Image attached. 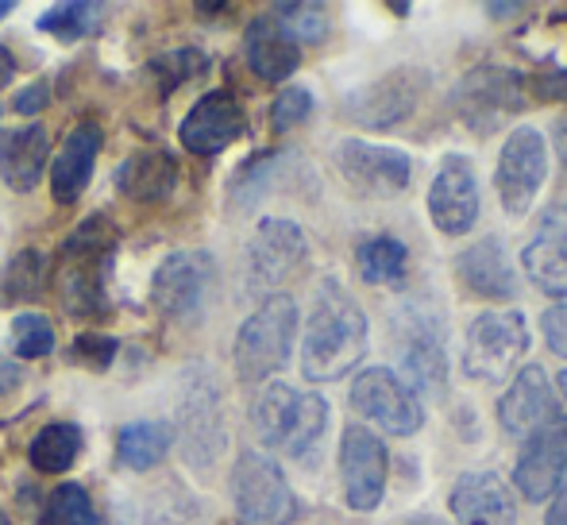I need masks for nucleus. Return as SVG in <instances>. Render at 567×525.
I'll list each match as a JSON object with an SVG mask.
<instances>
[{"instance_id": "f257e3e1", "label": "nucleus", "mask_w": 567, "mask_h": 525, "mask_svg": "<svg viewBox=\"0 0 567 525\" xmlns=\"http://www.w3.org/2000/svg\"><path fill=\"white\" fill-rule=\"evenodd\" d=\"M367 356V317L359 301L340 286V278H324L317 286L313 313L301 337V375L309 383H337Z\"/></svg>"}, {"instance_id": "f03ea898", "label": "nucleus", "mask_w": 567, "mask_h": 525, "mask_svg": "<svg viewBox=\"0 0 567 525\" xmlns=\"http://www.w3.org/2000/svg\"><path fill=\"white\" fill-rule=\"evenodd\" d=\"M251 429L267 449L306 460L329 429V402L317 391H293L286 383H267L251 405Z\"/></svg>"}, {"instance_id": "7ed1b4c3", "label": "nucleus", "mask_w": 567, "mask_h": 525, "mask_svg": "<svg viewBox=\"0 0 567 525\" xmlns=\"http://www.w3.org/2000/svg\"><path fill=\"white\" fill-rule=\"evenodd\" d=\"M116 248V228L105 217H90L82 228H74L66 244H62L59 262V301L78 317H90L105 309V286L109 267H113Z\"/></svg>"}, {"instance_id": "20e7f679", "label": "nucleus", "mask_w": 567, "mask_h": 525, "mask_svg": "<svg viewBox=\"0 0 567 525\" xmlns=\"http://www.w3.org/2000/svg\"><path fill=\"white\" fill-rule=\"evenodd\" d=\"M293 340H298V306L286 294H270L236 332L231 363L239 383H262L290 363Z\"/></svg>"}, {"instance_id": "39448f33", "label": "nucleus", "mask_w": 567, "mask_h": 525, "mask_svg": "<svg viewBox=\"0 0 567 525\" xmlns=\"http://www.w3.org/2000/svg\"><path fill=\"white\" fill-rule=\"evenodd\" d=\"M394 340L402 356V383L413 394L444 398L449 391V348H444V321L429 301H405L394 313Z\"/></svg>"}, {"instance_id": "423d86ee", "label": "nucleus", "mask_w": 567, "mask_h": 525, "mask_svg": "<svg viewBox=\"0 0 567 525\" xmlns=\"http://www.w3.org/2000/svg\"><path fill=\"white\" fill-rule=\"evenodd\" d=\"M217 259L202 248L174 251L158 262L151 278V301L174 325H197L213 306L217 294Z\"/></svg>"}, {"instance_id": "0eeeda50", "label": "nucleus", "mask_w": 567, "mask_h": 525, "mask_svg": "<svg viewBox=\"0 0 567 525\" xmlns=\"http://www.w3.org/2000/svg\"><path fill=\"white\" fill-rule=\"evenodd\" d=\"M529 348V325L522 309H486L467 325L463 371L475 383H506Z\"/></svg>"}, {"instance_id": "6e6552de", "label": "nucleus", "mask_w": 567, "mask_h": 525, "mask_svg": "<svg viewBox=\"0 0 567 525\" xmlns=\"http://www.w3.org/2000/svg\"><path fill=\"white\" fill-rule=\"evenodd\" d=\"M231 503L239 525H290L298 514L290 483L282 467L267 452H239L231 467Z\"/></svg>"}, {"instance_id": "1a4fd4ad", "label": "nucleus", "mask_w": 567, "mask_h": 525, "mask_svg": "<svg viewBox=\"0 0 567 525\" xmlns=\"http://www.w3.org/2000/svg\"><path fill=\"white\" fill-rule=\"evenodd\" d=\"M452 109L467 132L494 135L525 109V78L506 66H478L452 90Z\"/></svg>"}, {"instance_id": "9d476101", "label": "nucleus", "mask_w": 567, "mask_h": 525, "mask_svg": "<svg viewBox=\"0 0 567 525\" xmlns=\"http://www.w3.org/2000/svg\"><path fill=\"white\" fill-rule=\"evenodd\" d=\"M309 259V244L293 220L267 217L259 220L244 256V286L251 294H275L286 278H293Z\"/></svg>"}, {"instance_id": "9b49d317", "label": "nucleus", "mask_w": 567, "mask_h": 525, "mask_svg": "<svg viewBox=\"0 0 567 525\" xmlns=\"http://www.w3.org/2000/svg\"><path fill=\"white\" fill-rule=\"evenodd\" d=\"M178 441L182 456L194 467H209L217 452L225 449V410L220 391L205 368L186 371V387L178 398Z\"/></svg>"}, {"instance_id": "f8f14e48", "label": "nucleus", "mask_w": 567, "mask_h": 525, "mask_svg": "<svg viewBox=\"0 0 567 525\" xmlns=\"http://www.w3.org/2000/svg\"><path fill=\"white\" fill-rule=\"evenodd\" d=\"M548 178V143L537 128H517L502 143L498 155V174H494V186H498L502 209L506 217L522 220L533 209L540 186Z\"/></svg>"}, {"instance_id": "ddd939ff", "label": "nucleus", "mask_w": 567, "mask_h": 525, "mask_svg": "<svg viewBox=\"0 0 567 525\" xmlns=\"http://www.w3.org/2000/svg\"><path fill=\"white\" fill-rule=\"evenodd\" d=\"M351 405L390 436H413L425 425V405L390 368H367L351 383Z\"/></svg>"}, {"instance_id": "4468645a", "label": "nucleus", "mask_w": 567, "mask_h": 525, "mask_svg": "<svg viewBox=\"0 0 567 525\" xmlns=\"http://www.w3.org/2000/svg\"><path fill=\"white\" fill-rule=\"evenodd\" d=\"M386 444L371 433L367 425H348L340 436V480L343 498L351 511L371 514L379 511L382 495H386Z\"/></svg>"}, {"instance_id": "2eb2a0df", "label": "nucleus", "mask_w": 567, "mask_h": 525, "mask_svg": "<svg viewBox=\"0 0 567 525\" xmlns=\"http://www.w3.org/2000/svg\"><path fill=\"white\" fill-rule=\"evenodd\" d=\"M498 421L517 441H529V436L545 433V429L567 425L560 398H556L553 379L545 375V368L529 363V368L514 379V387H509L498 402Z\"/></svg>"}, {"instance_id": "dca6fc26", "label": "nucleus", "mask_w": 567, "mask_h": 525, "mask_svg": "<svg viewBox=\"0 0 567 525\" xmlns=\"http://www.w3.org/2000/svg\"><path fill=\"white\" fill-rule=\"evenodd\" d=\"M421 93H425V74L413 66H402L390 70L379 82L363 85V90H351L348 101H343V113L355 124H363V128H394L417 109Z\"/></svg>"}, {"instance_id": "f3484780", "label": "nucleus", "mask_w": 567, "mask_h": 525, "mask_svg": "<svg viewBox=\"0 0 567 525\" xmlns=\"http://www.w3.org/2000/svg\"><path fill=\"white\" fill-rule=\"evenodd\" d=\"M337 166L343 178L367 197L402 194L413 174V163L405 151L379 147V143H363V140H343L337 147Z\"/></svg>"}, {"instance_id": "a211bd4d", "label": "nucleus", "mask_w": 567, "mask_h": 525, "mask_svg": "<svg viewBox=\"0 0 567 525\" xmlns=\"http://www.w3.org/2000/svg\"><path fill=\"white\" fill-rule=\"evenodd\" d=\"M429 217L444 236H463L478 220V182L467 155H449L429 189Z\"/></svg>"}, {"instance_id": "6ab92c4d", "label": "nucleus", "mask_w": 567, "mask_h": 525, "mask_svg": "<svg viewBox=\"0 0 567 525\" xmlns=\"http://www.w3.org/2000/svg\"><path fill=\"white\" fill-rule=\"evenodd\" d=\"M522 267L553 298H567V205H548L540 213L533 240L522 251Z\"/></svg>"}, {"instance_id": "aec40b11", "label": "nucleus", "mask_w": 567, "mask_h": 525, "mask_svg": "<svg viewBox=\"0 0 567 525\" xmlns=\"http://www.w3.org/2000/svg\"><path fill=\"white\" fill-rule=\"evenodd\" d=\"M449 511L460 525H517L514 491L498 472H463L452 483Z\"/></svg>"}, {"instance_id": "412c9836", "label": "nucleus", "mask_w": 567, "mask_h": 525, "mask_svg": "<svg viewBox=\"0 0 567 525\" xmlns=\"http://www.w3.org/2000/svg\"><path fill=\"white\" fill-rule=\"evenodd\" d=\"M244 105H239L231 93L217 90V93H205L189 116L182 121V143H186L194 155H220L225 147L244 135Z\"/></svg>"}, {"instance_id": "4be33fe9", "label": "nucleus", "mask_w": 567, "mask_h": 525, "mask_svg": "<svg viewBox=\"0 0 567 525\" xmlns=\"http://www.w3.org/2000/svg\"><path fill=\"white\" fill-rule=\"evenodd\" d=\"M567 475V425L545 429V433L529 436L517 456L514 483L529 503H545L548 495H556L560 480Z\"/></svg>"}, {"instance_id": "5701e85b", "label": "nucleus", "mask_w": 567, "mask_h": 525, "mask_svg": "<svg viewBox=\"0 0 567 525\" xmlns=\"http://www.w3.org/2000/svg\"><path fill=\"white\" fill-rule=\"evenodd\" d=\"M455 275L478 298H494V301L517 298V270L506 256L502 236H483L467 251H460L455 256Z\"/></svg>"}, {"instance_id": "b1692460", "label": "nucleus", "mask_w": 567, "mask_h": 525, "mask_svg": "<svg viewBox=\"0 0 567 525\" xmlns=\"http://www.w3.org/2000/svg\"><path fill=\"white\" fill-rule=\"evenodd\" d=\"M101 155V128L97 124H78V128L66 132L59 155H54L51 166V194L59 205H70L82 197V189L90 186L93 163Z\"/></svg>"}, {"instance_id": "393cba45", "label": "nucleus", "mask_w": 567, "mask_h": 525, "mask_svg": "<svg viewBox=\"0 0 567 525\" xmlns=\"http://www.w3.org/2000/svg\"><path fill=\"white\" fill-rule=\"evenodd\" d=\"M47 158H51V135H47L43 124L12 128L0 140V178L16 194H31L43 178Z\"/></svg>"}, {"instance_id": "a878e982", "label": "nucleus", "mask_w": 567, "mask_h": 525, "mask_svg": "<svg viewBox=\"0 0 567 525\" xmlns=\"http://www.w3.org/2000/svg\"><path fill=\"white\" fill-rule=\"evenodd\" d=\"M174 186H178V163H174L171 151H135L116 166V189L140 205L166 202L174 194Z\"/></svg>"}, {"instance_id": "bb28decb", "label": "nucleus", "mask_w": 567, "mask_h": 525, "mask_svg": "<svg viewBox=\"0 0 567 525\" xmlns=\"http://www.w3.org/2000/svg\"><path fill=\"white\" fill-rule=\"evenodd\" d=\"M244 54H247V66H251L262 82H286V78L301 66L298 43L278 28L275 16H255V20L247 23Z\"/></svg>"}, {"instance_id": "cd10ccee", "label": "nucleus", "mask_w": 567, "mask_h": 525, "mask_svg": "<svg viewBox=\"0 0 567 525\" xmlns=\"http://www.w3.org/2000/svg\"><path fill=\"white\" fill-rule=\"evenodd\" d=\"M171 441H174V433L166 421H132V425H124L116 436L120 464L132 467V472H151V467L171 452Z\"/></svg>"}, {"instance_id": "c85d7f7f", "label": "nucleus", "mask_w": 567, "mask_h": 525, "mask_svg": "<svg viewBox=\"0 0 567 525\" xmlns=\"http://www.w3.org/2000/svg\"><path fill=\"white\" fill-rule=\"evenodd\" d=\"M355 267L363 275V282L371 286H394L405 278V267H410V251L398 236L379 233V236H367L363 244L355 248Z\"/></svg>"}, {"instance_id": "c756f323", "label": "nucleus", "mask_w": 567, "mask_h": 525, "mask_svg": "<svg viewBox=\"0 0 567 525\" xmlns=\"http://www.w3.org/2000/svg\"><path fill=\"white\" fill-rule=\"evenodd\" d=\"M31 467L43 475H62L78 464L82 456V429L70 425V421H54V425L39 429L35 441H31Z\"/></svg>"}, {"instance_id": "7c9ffc66", "label": "nucleus", "mask_w": 567, "mask_h": 525, "mask_svg": "<svg viewBox=\"0 0 567 525\" xmlns=\"http://www.w3.org/2000/svg\"><path fill=\"white\" fill-rule=\"evenodd\" d=\"M43 525H105L82 483H59L43 506Z\"/></svg>"}, {"instance_id": "2f4dec72", "label": "nucleus", "mask_w": 567, "mask_h": 525, "mask_svg": "<svg viewBox=\"0 0 567 525\" xmlns=\"http://www.w3.org/2000/svg\"><path fill=\"white\" fill-rule=\"evenodd\" d=\"M101 28V8L85 4V0H70V4H54L39 16V31L62 39V43H74V39L90 35Z\"/></svg>"}, {"instance_id": "473e14b6", "label": "nucleus", "mask_w": 567, "mask_h": 525, "mask_svg": "<svg viewBox=\"0 0 567 525\" xmlns=\"http://www.w3.org/2000/svg\"><path fill=\"white\" fill-rule=\"evenodd\" d=\"M275 23L293 39V43H321L329 35V8L324 4H309V0H298V4H278Z\"/></svg>"}, {"instance_id": "72a5a7b5", "label": "nucleus", "mask_w": 567, "mask_h": 525, "mask_svg": "<svg viewBox=\"0 0 567 525\" xmlns=\"http://www.w3.org/2000/svg\"><path fill=\"white\" fill-rule=\"evenodd\" d=\"M147 70H151V78H158L163 93H171V90H178L182 82H189V78L205 74L209 59H205V51H197V47H174V51L155 54V59L147 62Z\"/></svg>"}, {"instance_id": "f704fd0d", "label": "nucleus", "mask_w": 567, "mask_h": 525, "mask_svg": "<svg viewBox=\"0 0 567 525\" xmlns=\"http://www.w3.org/2000/svg\"><path fill=\"white\" fill-rule=\"evenodd\" d=\"M12 348L20 360H43L54 352V325L47 313H20L12 321Z\"/></svg>"}, {"instance_id": "c9c22d12", "label": "nucleus", "mask_w": 567, "mask_h": 525, "mask_svg": "<svg viewBox=\"0 0 567 525\" xmlns=\"http://www.w3.org/2000/svg\"><path fill=\"white\" fill-rule=\"evenodd\" d=\"M39 278H43V256L39 251H20L0 275V290L8 294V301H23L39 290Z\"/></svg>"}, {"instance_id": "e433bc0d", "label": "nucleus", "mask_w": 567, "mask_h": 525, "mask_svg": "<svg viewBox=\"0 0 567 525\" xmlns=\"http://www.w3.org/2000/svg\"><path fill=\"white\" fill-rule=\"evenodd\" d=\"M116 352H120V344L113 337H105V332H78L74 344H70V360L90 371H109Z\"/></svg>"}, {"instance_id": "4c0bfd02", "label": "nucleus", "mask_w": 567, "mask_h": 525, "mask_svg": "<svg viewBox=\"0 0 567 525\" xmlns=\"http://www.w3.org/2000/svg\"><path fill=\"white\" fill-rule=\"evenodd\" d=\"M309 113H313V97H309V90L290 85V90L278 93V101L270 105V128L290 132V128H298V124H306Z\"/></svg>"}, {"instance_id": "58836bf2", "label": "nucleus", "mask_w": 567, "mask_h": 525, "mask_svg": "<svg viewBox=\"0 0 567 525\" xmlns=\"http://www.w3.org/2000/svg\"><path fill=\"white\" fill-rule=\"evenodd\" d=\"M540 325H545L548 348H553L556 356H564V360H567V301H560V306L548 309V313L540 317Z\"/></svg>"}, {"instance_id": "ea45409f", "label": "nucleus", "mask_w": 567, "mask_h": 525, "mask_svg": "<svg viewBox=\"0 0 567 525\" xmlns=\"http://www.w3.org/2000/svg\"><path fill=\"white\" fill-rule=\"evenodd\" d=\"M47 101H51V90H47L43 82H35V85H28V90L16 93L12 109L20 116H35V113H43V109H47Z\"/></svg>"}, {"instance_id": "a19ab883", "label": "nucleus", "mask_w": 567, "mask_h": 525, "mask_svg": "<svg viewBox=\"0 0 567 525\" xmlns=\"http://www.w3.org/2000/svg\"><path fill=\"white\" fill-rule=\"evenodd\" d=\"M533 90H537L540 101H564V105H567V70H553V74L537 78V82H533Z\"/></svg>"}, {"instance_id": "79ce46f5", "label": "nucleus", "mask_w": 567, "mask_h": 525, "mask_svg": "<svg viewBox=\"0 0 567 525\" xmlns=\"http://www.w3.org/2000/svg\"><path fill=\"white\" fill-rule=\"evenodd\" d=\"M545 525H567V475L560 480V487H556V498L545 514Z\"/></svg>"}, {"instance_id": "37998d69", "label": "nucleus", "mask_w": 567, "mask_h": 525, "mask_svg": "<svg viewBox=\"0 0 567 525\" xmlns=\"http://www.w3.org/2000/svg\"><path fill=\"white\" fill-rule=\"evenodd\" d=\"M20 383H23L20 363H16V360H0V394L16 391V387H20Z\"/></svg>"}, {"instance_id": "c03bdc74", "label": "nucleus", "mask_w": 567, "mask_h": 525, "mask_svg": "<svg viewBox=\"0 0 567 525\" xmlns=\"http://www.w3.org/2000/svg\"><path fill=\"white\" fill-rule=\"evenodd\" d=\"M12 78H16V59H12V51L0 43V85H8Z\"/></svg>"}, {"instance_id": "a18cd8bd", "label": "nucleus", "mask_w": 567, "mask_h": 525, "mask_svg": "<svg viewBox=\"0 0 567 525\" xmlns=\"http://www.w3.org/2000/svg\"><path fill=\"white\" fill-rule=\"evenodd\" d=\"M402 525H452V522L436 518V514H413V518H405Z\"/></svg>"}, {"instance_id": "49530a36", "label": "nucleus", "mask_w": 567, "mask_h": 525, "mask_svg": "<svg viewBox=\"0 0 567 525\" xmlns=\"http://www.w3.org/2000/svg\"><path fill=\"white\" fill-rule=\"evenodd\" d=\"M486 12L491 16H514V12H522V4H486Z\"/></svg>"}, {"instance_id": "de8ad7c7", "label": "nucleus", "mask_w": 567, "mask_h": 525, "mask_svg": "<svg viewBox=\"0 0 567 525\" xmlns=\"http://www.w3.org/2000/svg\"><path fill=\"white\" fill-rule=\"evenodd\" d=\"M556 140H560V155H564V171H567V121L556 124Z\"/></svg>"}, {"instance_id": "09e8293b", "label": "nucleus", "mask_w": 567, "mask_h": 525, "mask_svg": "<svg viewBox=\"0 0 567 525\" xmlns=\"http://www.w3.org/2000/svg\"><path fill=\"white\" fill-rule=\"evenodd\" d=\"M8 12H12V0H0V20H4Z\"/></svg>"}, {"instance_id": "8fccbe9b", "label": "nucleus", "mask_w": 567, "mask_h": 525, "mask_svg": "<svg viewBox=\"0 0 567 525\" xmlns=\"http://www.w3.org/2000/svg\"><path fill=\"white\" fill-rule=\"evenodd\" d=\"M560 391H564V398H567V371H564V375H560Z\"/></svg>"}, {"instance_id": "3c124183", "label": "nucleus", "mask_w": 567, "mask_h": 525, "mask_svg": "<svg viewBox=\"0 0 567 525\" xmlns=\"http://www.w3.org/2000/svg\"><path fill=\"white\" fill-rule=\"evenodd\" d=\"M0 525H12V522H8V514H4V511H0Z\"/></svg>"}]
</instances>
